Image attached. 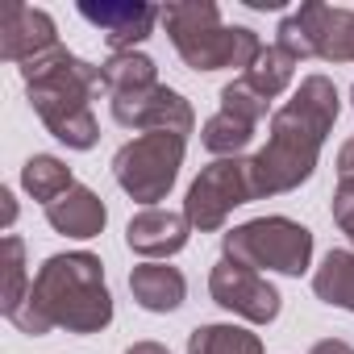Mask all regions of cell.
Segmentation results:
<instances>
[{"label":"cell","mask_w":354,"mask_h":354,"mask_svg":"<svg viewBox=\"0 0 354 354\" xmlns=\"http://www.w3.org/2000/svg\"><path fill=\"white\" fill-rule=\"evenodd\" d=\"M113 121L121 129H142V133H180L188 138L196 117H192V104L167 88V84H154V88H142V92H121L113 96Z\"/></svg>","instance_id":"obj_10"},{"label":"cell","mask_w":354,"mask_h":354,"mask_svg":"<svg viewBox=\"0 0 354 354\" xmlns=\"http://www.w3.org/2000/svg\"><path fill=\"white\" fill-rule=\"evenodd\" d=\"M225 259L246 267H267L279 275H304L313 263V234L292 217H254L221 238Z\"/></svg>","instance_id":"obj_5"},{"label":"cell","mask_w":354,"mask_h":354,"mask_svg":"<svg viewBox=\"0 0 354 354\" xmlns=\"http://www.w3.org/2000/svg\"><path fill=\"white\" fill-rule=\"evenodd\" d=\"M313 292L325 304L354 313V250H329L313 275Z\"/></svg>","instance_id":"obj_16"},{"label":"cell","mask_w":354,"mask_h":354,"mask_svg":"<svg viewBox=\"0 0 354 354\" xmlns=\"http://www.w3.org/2000/svg\"><path fill=\"white\" fill-rule=\"evenodd\" d=\"M21 188H26L34 201L55 205L63 192L75 188V180H71V167H67L63 158H55V154H34V158H26V167H21Z\"/></svg>","instance_id":"obj_17"},{"label":"cell","mask_w":354,"mask_h":354,"mask_svg":"<svg viewBox=\"0 0 354 354\" xmlns=\"http://www.w3.org/2000/svg\"><path fill=\"white\" fill-rule=\"evenodd\" d=\"M125 354H171L167 346H158V342H133Z\"/></svg>","instance_id":"obj_27"},{"label":"cell","mask_w":354,"mask_h":354,"mask_svg":"<svg viewBox=\"0 0 354 354\" xmlns=\"http://www.w3.org/2000/svg\"><path fill=\"white\" fill-rule=\"evenodd\" d=\"M0 201H5V221L13 225V217H17V205H13V192L5 188V192H0Z\"/></svg>","instance_id":"obj_28"},{"label":"cell","mask_w":354,"mask_h":354,"mask_svg":"<svg viewBox=\"0 0 354 354\" xmlns=\"http://www.w3.org/2000/svg\"><path fill=\"white\" fill-rule=\"evenodd\" d=\"M292 75H296V59H292L283 46H263V55H259V59H254V67L246 71V84H250L259 96L275 100V96H283V92H288Z\"/></svg>","instance_id":"obj_20"},{"label":"cell","mask_w":354,"mask_h":354,"mask_svg":"<svg viewBox=\"0 0 354 354\" xmlns=\"http://www.w3.org/2000/svg\"><path fill=\"white\" fill-rule=\"evenodd\" d=\"M337 180H354V138L337 150Z\"/></svg>","instance_id":"obj_25"},{"label":"cell","mask_w":354,"mask_h":354,"mask_svg":"<svg viewBox=\"0 0 354 354\" xmlns=\"http://www.w3.org/2000/svg\"><path fill=\"white\" fill-rule=\"evenodd\" d=\"M250 201H259L250 158H217L192 180L188 201H184V217L192 221V230L213 234V230L225 225V217L238 205H250Z\"/></svg>","instance_id":"obj_8"},{"label":"cell","mask_w":354,"mask_h":354,"mask_svg":"<svg viewBox=\"0 0 354 354\" xmlns=\"http://www.w3.org/2000/svg\"><path fill=\"white\" fill-rule=\"evenodd\" d=\"M46 221H50V230L63 234V238H96V234L104 230V221H109V209H104V201H100L92 188L75 184V188L63 192L55 205H46Z\"/></svg>","instance_id":"obj_14"},{"label":"cell","mask_w":354,"mask_h":354,"mask_svg":"<svg viewBox=\"0 0 354 354\" xmlns=\"http://www.w3.org/2000/svg\"><path fill=\"white\" fill-rule=\"evenodd\" d=\"M162 26L171 34V46L192 71H250L263 55V42L246 26H221V9L213 0H175L162 9Z\"/></svg>","instance_id":"obj_4"},{"label":"cell","mask_w":354,"mask_h":354,"mask_svg":"<svg viewBox=\"0 0 354 354\" xmlns=\"http://www.w3.org/2000/svg\"><path fill=\"white\" fill-rule=\"evenodd\" d=\"M129 292L146 313H175L188 296V279L180 267L167 263H142L129 271Z\"/></svg>","instance_id":"obj_15"},{"label":"cell","mask_w":354,"mask_h":354,"mask_svg":"<svg viewBox=\"0 0 354 354\" xmlns=\"http://www.w3.org/2000/svg\"><path fill=\"white\" fill-rule=\"evenodd\" d=\"M59 46V34H55V17L42 13V9H30V5H5V17H0V59L9 63H30L46 50Z\"/></svg>","instance_id":"obj_12"},{"label":"cell","mask_w":354,"mask_h":354,"mask_svg":"<svg viewBox=\"0 0 354 354\" xmlns=\"http://www.w3.org/2000/svg\"><path fill=\"white\" fill-rule=\"evenodd\" d=\"M250 138H254V125L242 121V117H234V113L209 117V125H205V133H201L205 150H213L217 158H242V150L250 146Z\"/></svg>","instance_id":"obj_22"},{"label":"cell","mask_w":354,"mask_h":354,"mask_svg":"<svg viewBox=\"0 0 354 354\" xmlns=\"http://www.w3.org/2000/svg\"><path fill=\"white\" fill-rule=\"evenodd\" d=\"M9 321L30 337H42L55 325L67 333H100L113 321V296L104 283V263L88 250L50 254L38 267L26 304Z\"/></svg>","instance_id":"obj_2"},{"label":"cell","mask_w":354,"mask_h":354,"mask_svg":"<svg viewBox=\"0 0 354 354\" xmlns=\"http://www.w3.org/2000/svg\"><path fill=\"white\" fill-rule=\"evenodd\" d=\"M313 354H354V346H350V342H342V337H325V342H317V346H313Z\"/></svg>","instance_id":"obj_26"},{"label":"cell","mask_w":354,"mask_h":354,"mask_svg":"<svg viewBox=\"0 0 354 354\" xmlns=\"http://www.w3.org/2000/svg\"><path fill=\"white\" fill-rule=\"evenodd\" d=\"M350 100H354V92H350Z\"/></svg>","instance_id":"obj_29"},{"label":"cell","mask_w":354,"mask_h":354,"mask_svg":"<svg viewBox=\"0 0 354 354\" xmlns=\"http://www.w3.org/2000/svg\"><path fill=\"white\" fill-rule=\"evenodd\" d=\"M100 75H104V92H109V96L142 92V88H154V84H158V67H154V59L142 55V50L113 55L109 63H100Z\"/></svg>","instance_id":"obj_18"},{"label":"cell","mask_w":354,"mask_h":354,"mask_svg":"<svg viewBox=\"0 0 354 354\" xmlns=\"http://www.w3.org/2000/svg\"><path fill=\"white\" fill-rule=\"evenodd\" d=\"M275 46H283L296 63L325 59V63H354V13L333 9L321 0H304L296 13H288L275 30Z\"/></svg>","instance_id":"obj_7"},{"label":"cell","mask_w":354,"mask_h":354,"mask_svg":"<svg viewBox=\"0 0 354 354\" xmlns=\"http://www.w3.org/2000/svg\"><path fill=\"white\" fill-rule=\"evenodd\" d=\"M267 104H271V100L259 96V92L246 84V75L221 88V113H234V117H242V121H250V125H259V121L267 117Z\"/></svg>","instance_id":"obj_23"},{"label":"cell","mask_w":354,"mask_h":354,"mask_svg":"<svg viewBox=\"0 0 354 354\" xmlns=\"http://www.w3.org/2000/svg\"><path fill=\"white\" fill-rule=\"evenodd\" d=\"M21 80H26V96H30L34 113L67 150H92L96 146L100 125H96L92 100L104 88L100 67L84 63L67 46H55V50L21 63Z\"/></svg>","instance_id":"obj_3"},{"label":"cell","mask_w":354,"mask_h":354,"mask_svg":"<svg viewBox=\"0 0 354 354\" xmlns=\"http://www.w3.org/2000/svg\"><path fill=\"white\" fill-rule=\"evenodd\" d=\"M209 296H213L221 308H230V313H238L242 321H250V325H271V321L279 317V288H275L271 279H263L254 267L234 263V259H221V263L213 267V275H209Z\"/></svg>","instance_id":"obj_9"},{"label":"cell","mask_w":354,"mask_h":354,"mask_svg":"<svg viewBox=\"0 0 354 354\" xmlns=\"http://www.w3.org/2000/svg\"><path fill=\"white\" fill-rule=\"evenodd\" d=\"M337 109H342V100H337L333 80H325V75L300 80L296 96L271 117L267 146L250 158L254 196H283L308 180L317 171L321 146L337 121Z\"/></svg>","instance_id":"obj_1"},{"label":"cell","mask_w":354,"mask_h":354,"mask_svg":"<svg viewBox=\"0 0 354 354\" xmlns=\"http://www.w3.org/2000/svg\"><path fill=\"white\" fill-rule=\"evenodd\" d=\"M184 150H188V138H180V133H142V138L125 142L113 154V175H117L121 192L138 205L167 201V192L180 180Z\"/></svg>","instance_id":"obj_6"},{"label":"cell","mask_w":354,"mask_h":354,"mask_svg":"<svg viewBox=\"0 0 354 354\" xmlns=\"http://www.w3.org/2000/svg\"><path fill=\"white\" fill-rule=\"evenodd\" d=\"M188 234H192V221L184 213H167V209H142L138 217H129L125 225V242L133 254L158 263V259H171L188 246Z\"/></svg>","instance_id":"obj_13"},{"label":"cell","mask_w":354,"mask_h":354,"mask_svg":"<svg viewBox=\"0 0 354 354\" xmlns=\"http://www.w3.org/2000/svg\"><path fill=\"white\" fill-rule=\"evenodd\" d=\"M333 221L354 242V180H337V188H333Z\"/></svg>","instance_id":"obj_24"},{"label":"cell","mask_w":354,"mask_h":354,"mask_svg":"<svg viewBox=\"0 0 354 354\" xmlns=\"http://www.w3.org/2000/svg\"><path fill=\"white\" fill-rule=\"evenodd\" d=\"M0 250H5V288H0V313L5 317H13L21 304H26V296H30V283L34 279H26V242L17 238V234H5V242H0Z\"/></svg>","instance_id":"obj_21"},{"label":"cell","mask_w":354,"mask_h":354,"mask_svg":"<svg viewBox=\"0 0 354 354\" xmlns=\"http://www.w3.org/2000/svg\"><path fill=\"white\" fill-rule=\"evenodd\" d=\"M80 17L92 21L104 34L113 55H125V50H133L138 42H146L154 34V21H162V9L129 5V0H104V5H96V0H80Z\"/></svg>","instance_id":"obj_11"},{"label":"cell","mask_w":354,"mask_h":354,"mask_svg":"<svg viewBox=\"0 0 354 354\" xmlns=\"http://www.w3.org/2000/svg\"><path fill=\"white\" fill-rule=\"evenodd\" d=\"M188 354H263V342L242 325H201L188 333Z\"/></svg>","instance_id":"obj_19"}]
</instances>
